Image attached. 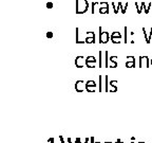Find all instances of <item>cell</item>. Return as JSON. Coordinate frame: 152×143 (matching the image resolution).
Here are the masks:
<instances>
[{
    "mask_svg": "<svg viewBox=\"0 0 152 143\" xmlns=\"http://www.w3.org/2000/svg\"><path fill=\"white\" fill-rule=\"evenodd\" d=\"M59 140H60V143H64V137H62V136H59Z\"/></svg>",
    "mask_w": 152,
    "mask_h": 143,
    "instance_id": "cell-28",
    "label": "cell"
},
{
    "mask_svg": "<svg viewBox=\"0 0 152 143\" xmlns=\"http://www.w3.org/2000/svg\"><path fill=\"white\" fill-rule=\"evenodd\" d=\"M116 143H123V141H121V139H117Z\"/></svg>",
    "mask_w": 152,
    "mask_h": 143,
    "instance_id": "cell-33",
    "label": "cell"
},
{
    "mask_svg": "<svg viewBox=\"0 0 152 143\" xmlns=\"http://www.w3.org/2000/svg\"><path fill=\"white\" fill-rule=\"evenodd\" d=\"M86 65V58L83 56H81V55H79V56H77L75 58V66L77 67V68H83V67H85Z\"/></svg>",
    "mask_w": 152,
    "mask_h": 143,
    "instance_id": "cell-7",
    "label": "cell"
},
{
    "mask_svg": "<svg viewBox=\"0 0 152 143\" xmlns=\"http://www.w3.org/2000/svg\"><path fill=\"white\" fill-rule=\"evenodd\" d=\"M95 143H102V142H95Z\"/></svg>",
    "mask_w": 152,
    "mask_h": 143,
    "instance_id": "cell-39",
    "label": "cell"
},
{
    "mask_svg": "<svg viewBox=\"0 0 152 143\" xmlns=\"http://www.w3.org/2000/svg\"><path fill=\"white\" fill-rule=\"evenodd\" d=\"M99 92H102V75H99V87H98Z\"/></svg>",
    "mask_w": 152,
    "mask_h": 143,
    "instance_id": "cell-23",
    "label": "cell"
},
{
    "mask_svg": "<svg viewBox=\"0 0 152 143\" xmlns=\"http://www.w3.org/2000/svg\"><path fill=\"white\" fill-rule=\"evenodd\" d=\"M104 54H106V64L104 65H106V67L108 68V67H109V53L106 52Z\"/></svg>",
    "mask_w": 152,
    "mask_h": 143,
    "instance_id": "cell-18",
    "label": "cell"
},
{
    "mask_svg": "<svg viewBox=\"0 0 152 143\" xmlns=\"http://www.w3.org/2000/svg\"><path fill=\"white\" fill-rule=\"evenodd\" d=\"M98 55H99V62H98V65H99V67L102 68V51H99Z\"/></svg>",
    "mask_w": 152,
    "mask_h": 143,
    "instance_id": "cell-22",
    "label": "cell"
},
{
    "mask_svg": "<svg viewBox=\"0 0 152 143\" xmlns=\"http://www.w3.org/2000/svg\"><path fill=\"white\" fill-rule=\"evenodd\" d=\"M76 140H77V142H78V143H81V139L80 138H76Z\"/></svg>",
    "mask_w": 152,
    "mask_h": 143,
    "instance_id": "cell-32",
    "label": "cell"
},
{
    "mask_svg": "<svg viewBox=\"0 0 152 143\" xmlns=\"http://www.w3.org/2000/svg\"><path fill=\"white\" fill-rule=\"evenodd\" d=\"M106 92H109V81H108V75H106Z\"/></svg>",
    "mask_w": 152,
    "mask_h": 143,
    "instance_id": "cell-17",
    "label": "cell"
},
{
    "mask_svg": "<svg viewBox=\"0 0 152 143\" xmlns=\"http://www.w3.org/2000/svg\"><path fill=\"white\" fill-rule=\"evenodd\" d=\"M150 64H151V66H152V58L150 60Z\"/></svg>",
    "mask_w": 152,
    "mask_h": 143,
    "instance_id": "cell-35",
    "label": "cell"
},
{
    "mask_svg": "<svg viewBox=\"0 0 152 143\" xmlns=\"http://www.w3.org/2000/svg\"><path fill=\"white\" fill-rule=\"evenodd\" d=\"M145 2H142V3H138V2H135V7H136V10H137V13L138 14H140L142 13V9L145 7Z\"/></svg>",
    "mask_w": 152,
    "mask_h": 143,
    "instance_id": "cell-13",
    "label": "cell"
},
{
    "mask_svg": "<svg viewBox=\"0 0 152 143\" xmlns=\"http://www.w3.org/2000/svg\"><path fill=\"white\" fill-rule=\"evenodd\" d=\"M110 87H112L111 89H110V92H116L117 91V81H110L109 83Z\"/></svg>",
    "mask_w": 152,
    "mask_h": 143,
    "instance_id": "cell-12",
    "label": "cell"
},
{
    "mask_svg": "<svg viewBox=\"0 0 152 143\" xmlns=\"http://www.w3.org/2000/svg\"><path fill=\"white\" fill-rule=\"evenodd\" d=\"M85 89H86L85 81H81V80H79V81H76V83H75V90L77 91V92H83Z\"/></svg>",
    "mask_w": 152,
    "mask_h": 143,
    "instance_id": "cell-6",
    "label": "cell"
},
{
    "mask_svg": "<svg viewBox=\"0 0 152 143\" xmlns=\"http://www.w3.org/2000/svg\"><path fill=\"white\" fill-rule=\"evenodd\" d=\"M104 143H112V142H104Z\"/></svg>",
    "mask_w": 152,
    "mask_h": 143,
    "instance_id": "cell-38",
    "label": "cell"
},
{
    "mask_svg": "<svg viewBox=\"0 0 152 143\" xmlns=\"http://www.w3.org/2000/svg\"><path fill=\"white\" fill-rule=\"evenodd\" d=\"M96 58L94 56H88L86 58V66L88 68H95V65H96Z\"/></svg>",
    "mask_w": 152,
    "mask_h": 143,
    "instance_id": "cell-5",
    "label": "cell"
},
{
    "mask_svg": "<svg viewBox=\"0 0 152 143\" xmlns=\"http://www.w3.org/2000/svg\"><path fill=\"white\" fill-rule=\"evenodd\" d=\"M47 37L48 38H52L53 37V33H52V32H48V33H47Z\"/></svg>",
    "mask_w": 152,
    "mask_h": 143,
    "instance_id": "cell-26",
    "label": "cell"
},
{
    "mask_svg": "<svg viewBox=\"0 0 152 143\" xmlns=\"http://www.w3.org/2000/svg\"><path fill=\"white\" fill-rule=\"evenodd\" d=\"M90 143H95L94 137H91V138H90Z\"/></svg>",
    "mask_w": 152,
    "mask_h": 143,
    "instance_id": "cell-30",
    "label": "cell"
},
{
    "mask_svg": "<svg viewBox=\"0 0 152 143\" xmlns=\"http://www.w3.org/2000/svg\"><path fill=\"white\" fill-rule=\"evenodd\" d=\"M111 38H116V39H121V34L119 32H113L111 34Z\"/></svg>",
    "mask_w": 152,
    "mask_h": 143,
    "instance_id": "cell-15",
    "label": "cell"
},
{
    "mask_svg": "<svg viewBox=\"0 0 152 143\" xmlns=\"http://www.w3.org/2000/svg\"><path fill=\"white\" fill-rule=\"evenodd\" d=\"M86 43H95V34L94 32H87L85 37Z\"/></svg>",
    "mask_w": 152,
    "mask_h": 143,
    "instance_id": "cell-4",
    "label": "cell"
},
{
    "mask_svg": "<svg viewBox=\"0 0 152 143\" xmlns=\"http://www.w3.org/2000/svg\"><path fill=\"white\" fill-rule=\"evenodd\" d=\"M111 41L113 43H121V39H116V38H111Z\"/></svg>",
    "mask_w": 152,
    "mask_h": 143,
    "instance_id": "cell-20",
    "label": "cell"
},
{
    "mask_svg": "<svg viewBox=\"0 0 152 143\" xmlns=\"http://www.w3.org/2000/svg\"><path fill=\"white\" fill-rule=\"evenodd\" d=\"M68 143H72V140H71V138H68Z\"/></svg>",
    "mask_w": 152,
    "mask_h": 143,
    "instance_id": "cell-34",
    "label": "cell"
},
{
    "mask_svg": "<svg viewBox=\"0 0 152 143\" xmlns=\"http://www.w3.org/2000/svg\"><path fill=\"white\" fill-rule=\"evenodd\" d=\"M85 143H90V138H86L85 139Z\"/></svg>",
    "mask_w": 152,
    "mask_h": 143,
    "instance_id": "cell-31",
    "label": "cell"
},
{
    "mask_svg": "<svg viewBox=\"0 0 152 143\" xmlns=\"http://www.w3.org/2000/svg\"><path fill=\"white\" fill-rule=\"evenodd\" d=\"M74 143H78V142H77V140H75V142H74Z\"/></svg>",
    "mask_w": 152,
    "mask_h": 143,
    "instance_id": "cell-36",
    "label": "cell"
},
{
    "mask_svg": "<svg viewBox=\"0 0 152 143\" xmlns=\"http://www.w3.org/2000/svg\"><path fill=\"white\" fill-rule=\"evenodd\" d=\"M138 143H145V142H138Z\"/></svg>",
    "mask_w": 152,
    "mask_h": 143,
    "instance_id": "cell-40",
    "label": "cell"
},
{
    "mask_svg": "<svg viewBox=\"0 0 152 143\" xmlns=\"http://www.w3.org/2000/svg\"><path fill=\"white\" fill-rule=\"evenodd\" d=\"M126 67L127 68H133V67H135V57L134 56H128L127 57Z\"/></svg>",
    "mask_w": 152,
    "mask_h": 143,
    "instance_id": "cell-10",
    "label": "cell"
},
{
    "mask_svg": "<svg viewBox=\"0 0 152 143\" xmlns=\"http://www.w3.org/2000/svg\"><path fill=\"white\" fill-rule=\"evenodd\" d=\"M112 7H113V9H114V13H115V14H117V13H118L119 7H117L116 5H115V3H113V2H112Z\"/></svg>",
    "mask_w": 152,
    "mask_h": 143,
    "instance_id": "cell-19",
    "label": "cell"
},
{
    "mask_svg": "<svg viewBox=\"0 0 152 143\" xmlns=\"http://www.w3.org/2000/svg\"><path fill=\"white\" fill-rule=\"evenodd\" d=\"M151 38H152V28H151V30H150L149 37H148V41H149V43H150V41H151Z\"/></svg>",
    "mask_w": 152,
    "mask_h": 143,
    "instance_id": "cell-24",
    "label": "cell"
},
{
    "mask_svg": "<svg viewBox=\"0 0 152 143\" xmlns=\"http://www.w3.org/2000/svg\"><path fill=\"white\" fill-rule=\"evenodd\" d=\"M89 3L87 0H76V13L83 14L88 11Z\"/></svg>",
    "mask_w": 152,
    "mask_h": 143,
    "instance_id": "cell-1",
    "label": "cell"
},
{
    "mask_svg": "<svg viewBox=\"0 0 152 143\" xmlns=\"http://www.w3.org/2000/svg\"><path fill=\"white\" fill-rule=\"evenodd\" d=\"M111 38L110 34L108 32L102 31V27L99 28V43H107L109 41V39Z\"/></svg>",
    "mask_w": 152,
    "mask_h": 143,
    "instance_id": "cell-2",
    "label": "cell"
},
{
    "mask_svg": "<svg viewBox=\"0 0 152 143\" xmlns=\"http://www.w3.org/2000/svg\"><path fill=\"white\" fill-rule=\"evenodd\" d=\"M96 85L97 84L95 83L93 80H89V81L86 82V90L88 92H95L96 91Z\"/></svg>",
    "mask_w": 152,
    "mask_h": 143,
    "instance_id": "cell-3",
    "label": "cell"
},
{
    "mask_svg": "<svg viewBox=\"0 0 152 143\" xmlns=\"http://www.w3.org/2000/svg\"><path fill=\"white\" fill-rule=\"evenodd\" d=\"M118 7H121V13H123V14H125V13H126L127 7H128V3H125V4H123V3L119 2V3H118Z\"/></svg>",
    "mask_w": 152,
    "mask_h": 143,
    "instance_id": "cell-14",
    "label": "cell"
},
{
    "mask_svg": "<svg viewBox=\"0 0 152 143\" xmlns=\"http://www.w3.org/2000/svg\"><path fill=\"white\" fill-rule=\"evenodd\" d=\"M142 32H144V36H145V38H146V43H148V36H147V33H146V29L145 28H142Z\"/></svg>",
    "mask_w": 152,
    "mask_h": 143,
    "instance_id": "cell-21",
    "label": "cell"
},
{
    "mask_svg": "<svg viewBox=\"0 0 152 143\" xmlns=\"http://www.w3.org/2000/svg\"><path fill=\"white\" fill-rule=\"evenodd\" d=\"M151 5H152V2H150V3H148L147 5H145V7H144V9H145L146 14H148V13H149V10H150V7H151Z\"/></svg>",
    "mask_w": 152,
    "mask_h": 143,
    "instance_id": "cell-16",
    "label": "cell"
},
{
    "mask_svg": "<svg viewBox=\"0 0 152 143\" xmlns=\"http://www.w3.org/2000/svg\"><path fill=\"white\" fill-rule=\"evenodd\" d=\"M125 43H127V27L125 28Z\"/></svg>",
    "mask_w": 152,
    "mask_h": 143,
    "instance_id": "cell-27",
    "label": "cell"
},
{
    "mask_svg": "<svg viewBox=\"0 0 152 143\" xmlns=\"http://www.w3.org/2000/svg\"><path fill=\"white\" fill-rule=\"evenodd\" d=\"M99 13L100 14H108L109 13V4H108V2L99 3Z\"/></svg>",
    "mask_w": 152,
    "mask_h": 143,
    "instance_id": "cell-9",
    "label": "cell"
},
{
    "mask_svg": "<svg viewBox=\"0 0 152 143\" xmlns=\"http://www.w3.org/2000/svg\"><path fill=\"white\" fill-rule=\"evenodd\" d=\"M117 56H111L109 58V67L110 68H116L117 67Z\"/></svg>",
    "mask_w": 152,
    "mask_h": 143,
    "instance_id": "cell-11",
    "label": "cell"
},
{
    "mask_svg": "<svg viewBox=\"0 0 152 143\" xmlns=\"http://www.w3.org/2000/svg\"><path fill=\"white\" fill-rule=\"evenodd\" d=\"M131 143H134V141H131Z\"/></svg>",
    "mask_w": 152,
    "mask_h": 143,
    "instance_id": "cell-37",
    "label": "cell"
},
{
    "mask_svg": "<svg viewBox=\"0 0 152 143\" xmlns=\"http://www.w3.org/2000/svg\"><path fill=\"white\" fill-rule=\"evenodd\" d=\"M47 7H48V9H52V7H53V3L52 2H48L47 3Z\"/></svg>",
    "mask_w": 152,
    "mask_h": 143,
    "instance_id": "cell-25",
    "label": "cell"
},
{
    "mask_svg": "<svg viewBox=\"0 0 152 143\" xmlns=\"http://www.w3.org/2000/svg\"><path fill=\"white\" fill-rule=\"evenodd\" d=\"M150 65V60L148 56H140V67H146L148 68Z\"/></svg>",
    "mask_w": 152,
    "mask_h": 143,
    "instance_id": "cell-8",
    "label": "cell"
},
{
    "mask_svg": "<svg viewBox=\"0 0 152 143\" xmlns=\"http://www.w3.org/2000/svg\"><path fill=\"white\" fill-rule=\"evenodd\" d=\"M48 142H49V143H54V138H50L49 140H48Z\"/></svg>",
    "mask_w": 152,
    "mask_h": 143,
    "instance_id": "cell-29",
    "label": "cell"
}]
</instances>
